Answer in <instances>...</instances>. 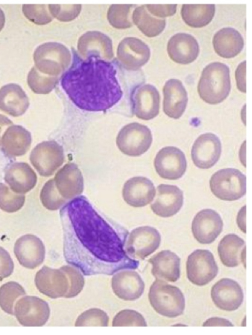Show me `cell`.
Wrapping results in <instances>:
<instances>
[{"label":"cell","instance_id":"6da1fadb","mask_svg":"<svg viewBox=\"0 0 252 335\" xmlns=\"http://www.w3.org/2000/svg\"><path fill=\"white\" fill-rule=\"evenodd\" d=\"M60 215L64 258L83 275H112L138 267L127 250L128 231L100 215L85 196L68 201Z\"/></svg>","mask_w":252,"mask_h":335},{"label":"cell","instance_id":"7a4b0ae2","mask_svg":"<svg viewBox=\"0 0 252 335\" xmlns=\"http://www.w3.org/2000/svg\"><path fill=\"white\" fill-rule=\"evenodd\" d=\"M116 73L112 63L92 57L77 62L66 71L61 84L79 108L90 112L105 111L123 96Z\"/></svg>","mask_w":252,"mask_h":335},{"label":"cell","instance_id":"3957f363","mask_svg":"<svg viewBox=\"0 0 252 335\" xmlns=\"http://www.w3.org/2000/svg\"><path fill=\"white\" fill-rule=\"evenodd\" d=\"M230 89L229 68L226 64L213 62L205 66L197 86L198 93L204 101L220 103L228 96Z\"/></svg>","mask_w":252,"mask_h":335},{"label":"cell","instance_id":"277c9868","mask_svg":"<svg viewBox=\"0 0 252 335\" xmlns=\"http://www.w3.org/2000/svg\"><path fill=\"white\" fill-rule=\"evenodd\" d=\"M154 309L160 315L175 318L182 315L185 308V299L181 290L166 281L157 279L149 292Z\"/></svg>","mask_w":252,"mask_h":335},{"label":"cell","instance_id":"5b68a950","mask_svg":"<svg viewBox=\"0 0 252 335\" xmlns=\"http://www.w3.org/2000/svg\"><path fill=\"white\" fill-rule=\"evenodd\" d=\"M209 183L212 193L221 200L235 201L246 193V177L236 169L217 171L211 176Z\"/></svg>","mask_w":252,"mask_h":335},{"label":"cell","instance_id":"8992f818","mask_svg":"<svg viewBox=\"0 0 252 335\" xmlns=\"http://www.w3.org/2000/svg\"><path fill=\"white\" fill-rule=\"evenodd\" d=\"M153 136L150 129L146 125L132 122L123 127L116 138V144L124 154L138 156L150 148Z\"/></svg>","mask_w":252,"mask_h":335},{"label":"cell","instance_id":"52a82bcc","mask_svg":"<svg viewBox=\"0 0 252 335\" xmlns=\"http://www.w3.org/2000/svg\"><path fill=\"white\" fill-rule=\"evenodd\" d=\"M64 155L63 148L54 140L45 141L37 144L30 156L31 164L43 177H49L62 165Z\"/></svg>","mask_w":252,"mask_h":335},{"label":"cell","instance_id":"ba28073f","mask_svg":"<svg viewBox=\"0 0 252 335\" xmlns=\"http://www.w3.org/2000/svg\"><path fill=\"white\" fill-rule=\"evenodd\" d=\"M186 270L188 279L200 286L210 282L218 273L214 255L207 249H196L190 253L187 261Z\"/></svg>","mask_w":252,"mask_h":335},{"label":"cell","instance_id":"9c48e42d","mask_svg":"<svg viewBox=\"0 0 252 335\" xmlns=\"http://www.w3.org/2000/svg\"><path fill=\"white\" fill-rule=\"evenodd\" d=\"M158 174L164 179L176 180L185 173L187 163L184 153L179 148L167 146L160 149L154 159Z\"/></svg>","mask_w":252,"mask_h":335},{"label":"cell","instance_id":"30bf717a","mask_svg":"<svg viewBox=\"0 0 252 335\" xmlns=\"http://www.w3.org/2000/svg\"><path fill=\"white\" fill-rule=\"evenodd\" d=\"M14 314L23 326H41L47 320L49 309L42 300L34 296H26L17 301Z\"/></svg>","mask_w":252,"mask_h":335},{"label":"cell","instance_id":"8fae6325","mask_svg":"<svg viewBox=\"0 0 252 335\" xmlns=\"http://www.w3.org/2000/svg\"><path fill=\"white\" fill-rule=\"evenodd\" d=\"M221 152L219 138L212 133L200 135L194 141L191 150L194 164L198 168L207 169L219 160Z\"/></svg>","mask_w":252,"mask_h":335},{"label":"cell","instance_id":"7c38bea8","mask_svg":"<svg viewBox=\"0 0 252 335\" xmlns=\"http://www.w3.org/2000/svg\"><path fill=\"white\" fill-rule=\"evenodd\" d=\"M223 221L220 215L211 209H203L194 217L191 231L194 238L202 244H210L222 230Z\"/></svg>","mask_w":252,"mask_h":335},{"label":"cell","instance_id":"4fadbf2b","mask_svg":"<svg viewBox=\"0 0 252 335\" xmlns=\"http://www.w3.org/2000/svg\"><path fill=\"white\" fill-rule=\"evenodd\" d=\"M53 180L58 193L66 203L80 196L83 191V177L74 163L65 164L56 173Z\"/></svg>","mask_w":252,"mask_h":335},{"label":"cell","instance_id":"5bb4252c","mask_svg":"<svg viewBox=\"0 0 252 335\" xmlns=\"http://www.w3.org/2000/svg\"><path fill=\"white\" fill-rule=\"evenodd\" d=\"M161 236L155 228L138 227L129 234L126 244L128 253L133 257L144 258L155 252L159 247Z\"/></svg>","mask_w":252,"mask_h":335},{"label":"cell","instance_id":"9a60e30c","mask_svg":"<svg viewBox=\"0 0 252 335\" xmlns=\"http://www.w3.org/2000/svg\"><path fill=\"white\" fill-rule=\"evenodd\" d=\"M211 296L216 306L225 311L237 309L244 301L241 286L236 281L228 278L220 279L213 286Z\"/></svg>","mask_w":252,"mask_h":335},{"label":"cell","instance_id":"2e32d148","mask_svg":"<svg viewBox=\"0 0 252 335\" xmlns=\"http://www.w3.org/2000/svg\"><path fill=\"white\" fill-rule=\"evenodd\" d=\"M184 202L183 192L176 185L160 184L157 187V195L151 209L156 215L169 217L180 210Z\"/></svg>","mask_w":252,"mask_h":335},{"label":"cell","instance_id":"e0dca14e","mask_svg":"<svg viewBox=\"0 0 252 335\" xmlns=\"http://www.w3.org/2000/svg\"><path fill=\"white\" fill-rule=\"evenodd\" d=\"M14 252L22 266L33 269L42 263L45 249L39 238L32 234H26L17 240Z\"/></svg>","mask_w":252,"mask_h":335},{"label":"cell","instance_id":"ac0fdd59","mask_svg":"<svg viewBox=\"0 0 252 335\" xmlns=\"http://www.w3.org/2000/svg\"><path fill=\"white\" fill-rule=\"evenodd\" d=\"M156 188L153 182L142 176L126 181L122 189V197L129 206L143 207L149 204L155 197Z\"/></svg>","mask_w":252,"mask_h":335},{"label":"cell","instance_id":"d6986e66","mask_svg":"<svg viewBox=\"0 0 252 335\" xmlns=\"http://www.w3.org/2000/svg\"><path fill=\"white\" fill-rule=\"evenodd\" d=\"M163 111L169 117L179 119L188 102V93L182 82L176 79L166 81L163 88Z\"/></svg>","mask_w":252,"mask_h":335},{"label":"cell","instance_id":"ffe728a7","mask_svg":"<svg viewBox=\"0 0 252 335\" xmlns=\"http://www.w3.org/2000/svg\"><path fill=\"white\" fill-rule=\"evenodd\" d=\"M167 50L172 61L185 64L196 59L199 53V46L197 40L191 34L178 33L168 40Z\"/></svg>","mask_w":252,"mask_h":335},{"label":"cell","instance_id":"44dd1931","mask_svg":"<svg viewBox=\"0 0 252 335\" xmlns=\"http://www.w3.org/2000/svg\"><path fill=\"white\" fill-rule=\"evenodd\" d=\"M4 179L13 192L24 194L34 187L37 178L36 173L28 163L18 162L8 166Z\"/></svg>","mask_w":252,"mask_h":335},{"label":"cell","instance_id":"7402d4cb","mask_svg":"<svg viewBox=\"0 0 252 335\" xmlns=\"http://www.w3.org/2000/svg\"><path fill=\"white\" fill-rule=\"evenodd\" d=\"M32 144L31 133L21 125L8 127L2 135L0 146L8 156L16 157L25 154Z\"/></svg>","mask_w":252,"mask_h":335},{"label":"cell","instance_id":"603a6c76","mask_svg":"<svg viewBox=\"0 0 252 335\" xmlns=\"http://www.w3.org/2000/svg\"><path fill=\"white\" fill-rule=\"evenodd\" d=\"M180 258L169 250H163L150 260L152 272L157 279L175 282L180 277Z\"/></svg>","mask_w":252,"mask_h":335},{"label":"cell","instance_id":"cb8c5ba5","mask_svg":"<svg viewBox=\"0 0 252 335\" xmlns=\"http://www.w3.org/2000/svg\"><path fill=\"white\" fill-rule=\"evenodd\" d=\"M30 105L29 98L18 84L10 83L0 89V110L13 117L23 115Z\"/></svg>","mask_w":252,"mask_h":335},{"label":"cell","instance_id":"d4e9b609","mask_svg":"<svg viewBox=\"0 0 252 335\" xmlns=\"http://www.w3.org/2000/svg\"><path fill=\"white\" fill-rule=\"evenodd\" d=\"M218 252L222 263L228 267H235L241 263L245 265V242L235 234L224 236L218 244Z\"/></svg>","mask_w":252,"mask_h":335},{"label":"cell","instance_id":"484cf974","mask_svg":"<svg viewBox=\"0 0 252 335\" xmlns=\"http://www.w3.org/2000/svg\"><path fill=\"white\" fill-rule=\"evenodd\" d=\"M213 45L218 55L223 58H232L241 52L244 41L238 30L232 28L226 27L215 34Z\"/></svg>","mask_w":252,"mask_h":335},{"label":"cell","instance_id":"4316f807","mask_svg":"<svg viewBox=\"0 0 252 335\" xmlns=\"http://www.w3.org/2000/svg\"><path fill=\"white\" fill-rule=\"evenodd\" d=\"M160 96L157 89L151 85L141 87L136 95L134 112L143 120L155 118L159 111Z\"/></svg>","mask_w":252,"mask_h":335},{"label":"cell","instance_id":"83f0119b","mask_svg":"<svg viewBox=\"0 0 252 335\" xmlns=\"http://www.w3.org/2000/svg\"><path fill=\"white\" fill-rule=\"evenodd\" d=\"M215 5L183 4L181 14L184 22L193 28H201L207 25L213 19Z\"/></svg>","mask_w":252,"mask_h":335},{"label":"cell","instance_id":"f1b7e54d","mask_svg":"<svg viewBox=\"0 0 252 335\" xmlns=\"http://www.w3.org/2000/svg\"><path fill=\"white\" fill-rule=\"evenodd\" d=\"M24 288L18 283L9 281L0 287V306L6 313L14 315V305L20 296L25 295Z\"/></svg>","mask_w":252,"mask_h":335},{"label":"cell","instance_id":"f546056e","mask_svg":"<svg viewBox=\"0 0 252 335\" xmlns=\"http://www.w3.org/2000/svg\"><path fill=\"white\" fill-rule=\"evenodd\" d=\"M25 202V195L13 192L7 185L0 183V209L8 213L20 210Z\"/></svg>","mask_w":252,"mask_h":335},{"label":"cell","instance_id":"4dcf8cb0","mask_svg":"<svg viewBox=\"0 0 252 335\" xmlns=\"http://www.w3.org/2000/svg\"><path fill=\"white\" fill-rule=\"evenodd\" d=\"M40 200L42 205L50 211L60 209L67 203L56 190L53 179L48 180L43 186L40 193Z\"/></svg>","mask_w":252,"mask_h":335},{"label":"cell","instance_id":"1f68e13d","mask_svg":"<svg viewBox=\"0 0 252 335\" xmlns=\"http://www.w3.org/2000/svg\"><path fill=\"white\" fill-rule=\"evenodd\" d=\"M27 83L31 90L37 94L48 93L54 85L53 80L43 76L35 67L29 72Z\"/></svg>","mask_w":252,"mask_h":335},{"label":"cell","instance_id":"d6a6232c","mask_svg":"<svg viewBox=\"0 0 252 335\" xmlns=\"http://www.w3.org/2000/svg\"><path fill=\"white\" fill-rule=\"evenodd\" d=\"M44 5L23 4L22 11L25 16L31 22L37 25L46 23L49 20L44 10Z\"/></svg>","mask_w":252,"mask_h":335},{"label":"cell","instance_id":"836d02e7","mask_svg":"<svg viewBox=\"0 0 252 335\" xmlns=\"http://www.w3.org/2000/svg\"><path fill=\"white\" fill-rule=\"evenodd\" d=\"M14 269V264L9 253L0 246V281L10 275Z\"/></svg>","mask_w":252,"mask_h":335},{"label":"cell","instance_id":"e575fe53","mask_svg":"<svg viewBox=\"0 0 252 335\" xmlns=\"http://www.w3.org/2000/svg\"><path fill=\"white\" fill-rule=\"evenodd\" d=\"M150 11L155 16L165 18L173 15L176 12L177 6L174 4H154L149 5Z\"/></svg>","mask_w":252,"mask_h":335},{"label":"cell","instance_id":"d590c367","mask_svg":"<svg viewBox=\"0 0 252 335\" xmlns=\"http://www.w3.org/2000/svg\"><path fill=\"white\" fill-rule=\"evenodd\" d=\"M246 62H241L237 66L235 71V79L238 89L241 92L246 93Z\"/></svg>","mask_w":252,"mask_h":335},{"label":"cell","instance_id":"8d00e7d4","mask_svg":"<svg viewBox=\"0 0 252 335\" xmlns=\"http://www.w3.org/2000/svg\"><path fill=\"white\" fill-rule=\"evenodd\" d=\"M203 326H233V324L228 320L220 317H212L208 319Z\"/></svg>","mask_w":252,"mask_h":335},{"label":"cell","instance_id":"74e56055","mask_svg":"<svg viewBox=\"0 0 252 335\" xmlns=\"http://www.w3.org/2000/svg\"><path fill=\"white\" fill-rule=\"evenodd\" d=\"M246 206H243L239 211L237 216V223L241 231L246 233Z\"/></svg>","mask_w":252,"mask_h":335},{"label":"cell","instance_id":"f35d334b","mask_svg":"<svg viewBox=\"0 0 252 335\" xmlns=\"http://www.w3.org/2000/svg\"><path fill=\"white\" fill-rule=\"evenodd\" d=\"M12 125H13V123L9 118L0 114V142L2 135L7 127Z\"/></svg>","mask_w":252,"mask_h":335},{"label":"cell","instance_id":"ab89813d","mask_svg":"<svg viewBox=\"0 0 252 335\" xmlns=\"http://www.w3.org/2000/svg\"><path fill=\"white\" fill-rule=\"evenodd\" d=\"M5 23V16L3 11L0 8V31L3 29Z\"/></svg>","mask_w":252,"mask_h":335}]
</instances>
